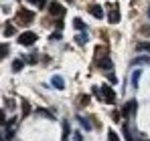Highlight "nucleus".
<instances>
[{
  "mask_svg": "<svg viewBox=\"0 0 150 141\" xmlns=\"http://www.w3.org/2000/svg\"><path fill=\"white\" fill-rule=\"evenodd\" d=\"M49 14H51V16L61 18V16L65 14V6H61L59 2H51V4H49Z\"/></svg>",
  "mask_w": 150,
  "mask_h": 141,
  "instance_id": "nucleus-4",
  "label": "nucleus"
},
{
  "mask_svg": "<svg viewBox=\"0 0 150 141\" xmlns=\"http://www.w3.org/2000/svg\"><path fill=\"white\" fill-rule=\"evenodd\" d=\"M18 43H21L23 47H33V45L37 43V34H35V32H23V34L18 36Z\"/></svg>",
  "mask_w": 150,
  "mask_h": 141,
  "instance_id": "nucleus-3",
  "label": "nucleus"
},
{
  "mask_svg": "<svg viewBox=\"0 0 150 141\" xmlns=\"http://www.w3.org/2000/svg\"><path fill=\"white\" fill-rule=\"evenodd\" d=\"M93 95L98 97V99H103L105 103H114L116 101V93H114V89L110 87V85H101V89L100 87H93Z\"/></svg>",
  "mask_w": 150,
  "mask_h": 141,
  "instance_id": "nucleus-1",
  "label": "nucleus"
},
{
  "mask_svg": "<svg viewBox=\"0 0 150 141\" xmlns=\"http://www.w3.org/2000/svg\"><path fill=\"white\" fill-rule=\"evenodd\" d=\"M89 14L93 16V18H103V8L101 6H98V4H93V6H89Z\"/></svg>",
  "mask_w": 150,
  "mask_h": 141,
  "instance_id": "nucleus-9",
  "label": "nucleus"
},
{
  "mask_svg": "<svg viewBox=\"0 0 150 141\" xmlns=\"http://www.w3.org/2000/svg\"><path fill=\"white\" fill-rule=\"evenodd\" d=\"M140 77H142V70L140 69H134L132 70V75H130V85L136 89L138 87V83H140Z\"/></svg>",
  "mask_w": 150,
  "mask_h": 141,
  "instance_id": "nucleus-8",
  "label": "nucleus"
},
{
  "mask_svg": "<svg viewBox=\"0 0 150 141\" xmlns=\"http://www.w3.org/2000/svg\"><path fill=\"white\" fill-rule=\"evenodd\" d=\"M33 20H35V12H30L26 8H21L18 10V14H16V22L18 24H30Z\"/></svg>",
  "mask_w": 150,
  "mask_h": 141,
  "instance_id": "nucleus-2",
  "label": "nucleus"
},
{
  "mask_svg": "<svg viewBox=\"0 0 150 141\" xmlns=\"http://www.w3.org/2000/svg\"><path fill=\"white\" fill-rule=\"evenodd\" d=\"M14 32H16V30H14V26H12L10 22H6V24H4V34H6V36H12Z\"/></svg>",
  "mask_w": 150,
  "mask_h": 141,
  "instance_id": "nucleus-15",
  "label": "nucleus"
},
{
  "mask_svg": "<svg viewBox=\"0 0 150 141\" xmlns=\"http://www.w3.org/2000/svg\"><path fill=\"white\" fill-rule=\"evenodd\" d=\"M23 67H25V61H23V59H16V61L12 63V70H14V73L23 70Z\"/></svg>",
  "mask_w": 150,
  "mask_h": 141,
  "instance_id": "nucleus-14",
  "label": "nucleus"
},
{
  "mask_svg": "<svg viewBox=\"0 0 150 141\" xmlns=\"http://www.w3.org/2000/svg\"><path fill=\"white\" fill-rule=\"evenodd\" d=\"M73 26L77 28V30H85V22H83L81 18H75V20H73Z\"/></svg>",
  "mask_w": 150,
  "mask_h": 141,
  "instance_id": "nucleus-18",
  "label": "nucleus"
},
{
  "mask_svg": "<svg viewBox=\"0 0 150 141\" xmlns=\"http://www.w3.org/2000/svg\"><path fill=\"white\" fill-rule=\"evenodd\" d=\"M79 125H81V127H83V129H87V131H89V129H91V127H93V125H91V121H89V119L87 117H81V115H79Z\"/></svg>",
  "mask_w": 150,
  "mask_h": 141,
  "instance_id": "nucleus-12",
  "label": "nucleus"
},
{
  "mask_svg": "<svg viewBox=\"0 0 150 141\" xmlns=\"http://www.w3.org/2000/svg\"><path fill=\"white\" fill-rule=\"evenodd\" d=\"M26 63H28V65H35V63H37V57H35V54H28V57H26Z\"/></svg>",
  "mask_w": 150,
  "mask_h": 141,
  "instance_id": "nucleus-23",
  "label": "nucleus"
},
{
  "mask_svg": "<svg viewBox=\"0 0 150 141\" xmlns=\"http://www.w3.org/2000/svg\"><path fill=\"white\" fill-rule=\"evenodd\" d=\"M51 40H61V32H59V30L53 32V34H51Z\"/></svg>",
  "mask_w": 150,
  "mask_h": 141,
  "instance_id": "nucleus-24",
  "label": "nucleus"
},
{
  "mask_svg": "<svg viewBox=\"0 0 150 141\" xmlns=\"http://www.w3.org/2000/svg\"><path fill=\"white\" fill-rule=\"evenodd\" d=\"M132 65H150V57H136L134 61H132Z\"/></svg>",
  "mask_w": 150,
  "mask_h": 141,
  "instance_id": "nucleus-11",
  "label": "nucleus"
},
{
  "mask_svg": "<svg viewBox=\"0 0 150 141\" xmlns=\"http://www.w3.org/2000/svg\"><path fill=\"white\" fill-rule=\"evenodd\" d=\"M108 141H120L118 133H116V131H110V133H108Z\"/></svg>",
  "mask_w": 150,
  "mask_h": 141,
  "instance_id": "nucleus-20",
  "label": "nucleus"
},
{
  "mask_svg": "<svg viewBox=\"0 0 150 141\" xmlns=\"http://www.w3.org/2000/svg\"><path fill=\"white\" fill-rule=\"evenodd\" d=\"M75 141H83L81 139V133H75Z\"/></svg>",
  "mask_w": 150,
  "mask_h": 141,
  "instance_id": "nucleus-26",
  "label": "nucleus"
},
{
  "mask_svg": "<svg viewBox=\"0 0 150 141\" xmlns=\"http://www.w3.org/2000/svg\"><path fill=\"white\" fill-rule=\"evenodd\" d=\"M28 4H35L37 8H43V6H47V0H26Z\"/></svg>",
  "mask_w": 150,
  "mask_h": 141,
  "instance_id": "nucleus-17",
  "label": "nucleus"
},
{
  "mask_svg": "<svg viewBox=\"0 0 150 141\" xmlns=\"http://www.w3.org/2000/svg\"><path fill=\"white\" fill-rule=\"evenodd\" d=\"M98 65H100L101 70H112V59L108 57V54H103V57H100V61H98Z\"/></svg>",
  "mask_w": 150,
  "mask_h": 141,
  "instance_id": "nucleus-7",
  "label": "nucleus"
},
{
  "mask_svg": "<svg viewBox=\"0 0 150 141\" xmlns=\"http://www.w3.org/2000/svg\"><path fill=\"white\" fill-rule=\"evenodd\" d=\"M148 18H150V6H148Z\"/></svg>",
  "mask_w": 150,
  "mask_h": 141,
  "instance_id": "nucleus-27",
  "label": "nucleus"
},
{
  "mask_svg": "<svg viewBox=\"0 0 150 141\" xmlns=\"http://www.w3.org/2000/svg\"><path fill=\"white\" fill-rule=\"evenodd\" d=\"M6 54H8V47H6V45H2V47H0V57L4 59Z\"/></svg>",
  "mask_w": 150,
  "mask_h": 141,
  "instance_id": "nucleus-22",
  "label": "nucleus"
},
{
  "mask_svg": "<svg viewBox=\"0 0 150 141\" xmlns=\"http://www.w3.org/2000/svg\"><path fill=\"white\" fill-rule=\"evenodd\" d=\"M37 113H39V115H45V117H53V115H51L49 111H45V109H39Z\"/></svg>",
  "mask_w": 150,
  "mask_h": 141,
  "instance_id": "nucleus-25",
  "label": "nucleus"
},
{
  "mask_svg": "<svg viewBox=\"0 0 150 141\" xmlns=\"http://www.w3.org/2000/svg\"><path fill=\"white\" fill-rule=\"evenodd\" d=\"M110 6V12H108V20L112 24H116V22H120V10L116 8V6H112V4H108Z\"/></svg>",
  "mask_w": 150,
  "mask_h": 141,
  "instance_id": "nucleus-6",
  "label": "nucleus"
},
{
  "mask_svg": "<svg viewBox=\"0 0 150 141\" xmlns=\"http://www.w3.org/2000/svg\"><path fill=\"white\" fill-rule=\"evenodd\" d=\"M51 85H53L55 89H63V87H65V81H63V77H59V75H55V77L51 79Z\"/></svg>",
  "mask_w": 150,
  "mask_h": 141,
  "instance_id": "nucleus-10",
  "label": "nucleus"
},
{
  "mask_svg": "<svg viewBox=\"0 0 150 141\" xmlns=\"http://www.w3.org/2000/svg\"><path fill=\"white\" fill-rule=\"evenodd\" d=\"M136 50L138 52H148L150 54V43H138L136 45Z\"/></svg>",
  "mask_w": 150,
  "mask_h": 141,
  "instance_id": "nucleus-13",
  "label": "nucleus"
},
{
  "mask_svg": "<svg viewBox=\"0 0 150 141\" xmlns=\"http://www.w3.org/2000/svg\"><path fill=\"white\" fill-rule=\"evenodd\" d=\"M89 101H91L89 95H81V97H79V105H89Z\"/></svg>",
  "mask_w": 150,
  "mask_h": 141,
  "instance_id": "nucleus-19",
  "label": "nucleus"
},
{
  "mask_svg": "<svg viewBox=\"0 0 150 141\" xmlns=\"http://www.w3.org/2000/svg\"><path fill=\"white\" fill-rule=\"evenodd\" d=\"M75 43H77L79 47H83V45L87 43V34H77V36H75Z\"/></svg>",
  "mask_w": 150,
  "mask_h": 141,
  "instance_id": "nucleus-16",
  "label": "nucleus"
},
{
  "mask_svg": "<svg viewBox=\"0 0 150 141\" xmlns=\"http://www.w3.org/2000/svg\"><path fill=\"white\" fill-rule=\"evenodd\" d=\"M136 109H138V101H136V99H130V101L126 103V107H124L122 113H124L126 117H132V115L136 113Z\"/></svg>",
  "mask_w": 150,
  "mask_h": 141,
  "instance_id": "nucleus-5",
  "label": "nucleus"
},
{
  "mask_svg": "<svg viewBox=\"0 0 150 141\" xmlns=\"http://www.w3.org/2000/svg\"><path fill=\"white\" fill-rule=\"evenodd\" d=\"M28 113H30V105H28V103H25V101H23V115H28Z\"/></svg>",
  "mask_w": 150,
  "mask_h": 141,
  "instance_id": "nucleus-21",
  "label": "nucleus"
}]
</instances>
